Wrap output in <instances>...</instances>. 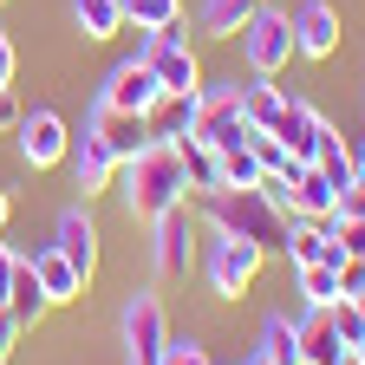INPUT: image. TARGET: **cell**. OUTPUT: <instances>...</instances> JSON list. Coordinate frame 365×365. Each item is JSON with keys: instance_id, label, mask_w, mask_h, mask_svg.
<instances>
[{"instance_id": "obj_11", "label": "cell", "mask_w": 365, "mask_h": 365, "mask_svg": "<svg viewBox=\"0 0 365 365\" xmlns=\"http://www.w3.org/2000/svg\"><path fill=\"white\" fill-rule=\"evenodd\" d=\"M267 137H281V144L300 157V163H313L319 157V144H327V137H333V124L327 118H319L307 98H294V91H287V105H281V118H274L267 124Z\"/></svg>"}, {"instance_id": "obj_27", "label": "cell", "mask_w": 365, "mask_h": 365, "mask_svg": "<svg viewBox=\"0 0 365 365\" xmlns=\"http://www.w3.org/2000/svg\"><path fill=\"white\" fill-rule=\"evenodd\" d=\"M313 163H319V176H327L339 196H346L352 182H359V163H352V150H346V137H339V130L327 137V144H319V157H313Z\"/></svg>"}, {"instance_id": "obj_40", "label": "cell", "mask_w": 365, "mask_h": 365, "mask_svg": "<svg viewBox=\"0 0 365 365\" xmlns=\"http://www.w3.org/2000/svg\"><path fill=\"white\" fill-rule=\"evenodd\" d=\"M352 163H359V176H365V137H359V150H352Z\"/></svg>"}, {"instance_id": "obj_8", "label": "cell", "mask_w": 365, "mask_h": 365, "mask_svg": "<svg viewBox=\"0 0 365 365\" xmlns=\"http://www.w3.org/2000/svg\"><path fill=\"white\" fill-rule=\"evenodd\" d=\"M157 98H163V85H157V72H150L144 59L111 66V72H105V85H98V105H111V111H137V118H150V111H157Z\"/></svg>"}, {"instance_id": "obj_1", "label": "cell", "mask_w": 365, "mask_h": 365, "mask_svg": "<svg viewBox=\"0 0 365 365\" xmlns=\"http://www.w3.org/2000/svg\"><path fill=\"white\" fill-rule=\"evenodd\" d=\"M118 190H124L130 222H157L163 209H176L182 196H190V176H182V144H170V137H150L137 157L118 163Z\"/></svg>"}, {"instance_id": "obj_19", "label": "cell", "mask_w": 365, "mask_h": 365, "mask_svg": "<svg viewBox=\"0 0 365 365\" xmlns=\"http://www.w3.org/2000/svg\"><path fill=\"white\" fill-rule=\"evenodd\" d=\"M7 319L26 333V327H39L46 319V294H39V274H33V255H20L14 261V294H7Z\"/></svg>"}, {"instance_id": "obj_12", "label": "cell", "mask_w": 365, "mask_h": 365, "mask_svg": "<svg viewBox=\"0 0 365 365\" xmlns=\"http://www.w3.org/2000/svg\"><path fill=\"white\" fill-rule=\"evenodd\" d=\"M85 130H98V144L124 163V157H137L150 144V118H137V111H111V105H98L91 98V111H85Z\"/></svg>"}, {"instance_id": "obj_16", "label": "cell", "mask_w": 365, "mask_h": 365, "mask_svg": "<svg viewBox=\"0 0 365 365\" xmlns=\"http://www.w3.org/2000/svg\"><path fill=\"white\" fill-rule=\"evenodd\" d=\"M294 333H300V359H307V365H333V359L346 352V339H339V327H333V307H307V313L294 319Z\"/></svg>"}, {"instance_id": "obj_14", "label": "cell", "mask_w": 365, "mask_h": 365, "mask_svg": "<svg viewBox=\"0 0 365 365\" xmlns=\"http://www.w3.org/2000/svg\"><path fill=\"white\" fill-rule=\"evenodd\" d=\"M339 209V190L327 176H319V163H300L294 176H287V215H307V222H327Z\"/></svg>"}, {"instance_id": "obj_31", "label": "cell", "mask_w": 365, "mask_h": 365, "mask_svg": "<svg viewBox=\"0 0 365 365\" xmlns=\"http://www.w3.org/2000/svg\"><path fill=\"white\" fill-rule=\"evenodd\" d=\"M157 365H209V346H202V339H176V333H170V346L157 352Z\"/></svg>"}, {"instance_id": "obj_3", "label": "cell", "mask_w": 365, "mask_h": 365, "mask_svg": "<svg viewBox=\"0 0 365 365\" xmlns=\"http://www.w3.org/2000/svg\"><path fill=\"white\" fill-rule=\"evenodd\" d=\"M261 248L255 242H235V235H215L209 228V248H202V281H209V294L215 300H242L255 281H261Z\"/></svg>"}, {"instance_id": "obj_39", "label": "cell", "mask_w": 365, "mask_h": 365, "mask_svg": "<svg viewBox=\"0 0 365 365\" xmlns=\"http://www.w3.org/2000/svg\"><path fill=\"white\" fill-rule=\"evenodd\" d=\"M333 365H365V352H339V359H333Z\"/></svg>"}, {"instance_id": "obj_22", "label": "cell", "mask_w": 365, "mask_h": 365, "mask_svg": "<svg viewBox=\"0 0 365 365\" xmlns=\"http://www.w3.org/2000/svg\"><path fill=\"white\" fill-rule=\"evenodd\" d=\"M72 20L85 39H118L124 33V0H72Z\"/></svg>"}, {"instance_id": "obj_41", "label": "cell", "mask_w": 365, "mask_h": 365, "mask_svg": "<svg viewBox=\"0 0 365 365\" xmlns=\"http://www.w3.org/2000/svg\"><path fill=\"white\" fill-rule=\"evenodd\" d=\"M242 365H267V359H261V352H248V359H242Z\"/></svg>"}, {"instance_id": "obj_23", "label": "cell", "mask_w": 365, "mask_h": 365, "mask_svg": "<svg viewBox=\"0 0 365 365\" xmlns=\"http://www.w3.org/2000/svg\"><path fill=\"white\" fill-rule=\"evenodd\" d=\"M255 7H261V0H202V14H196V20H202L209 39H235V33L248 26Z\"/></svg>"}, {"instance_id": "obj_7", "label": "cell", "mask_w": 365, "mask_h": 365, "mask_svg": "<svg viewBox=\"0 0 365 365\" xmlns=\"http://www.w3.org/2000/svg\"><path fill=\"white\" fill-rule=\"evenodd\" d=\"M14 144H20V157L33 163V170H53V163H66V150H72V130H66V118L59 111H20V124H14Z\"/></svg>"}, {"instance_id": "obj_25", "label": "cell", "mask_w": 365, "mask_h": 365, "mask_svg": "<svg viewBox=\"0 0 365 365\" xmlns=\"http://www.w3.org/2000/svg\"><path fill=\"white\" fill-rule=\"evenodd\" d=\"M294 281H300L307 307H333V300L346 294V281H339V267H327V261H307V267H294Z\"/></svg>"}, {"instance_id": "obj_2", "label": "cell", "mask_w": 365, "mask_h": 365, "mask_svg": "<svg viewBox=\"0 0 365 365\" xmlns=\"http://www.w3.org/2000/svg\"><path fill=\"white\" fill-rule=\"evenodd\" d=\"M209 228L235 235V242H255L261 255H287V215L261 190H215L209 196Z\"/></svg>"}, {"instance_id": "obj_15", "label": "cell", "mask_w": 365, "mask_h": 365, "mask_svg": "<svg viewBox=\"0 0 365 365\" xmlns=\"http://www.w3.org/2000/svg\"><path fill=\"white\" fill-rule=\"evenodd\" d=\"M66 157H72V176H78L85 196H98V190H111V182H118V157L98 144V130H78Z\"/></svg>"}, {"instance_id": "obj_29", "label": "cell", "mask_w": 365, "mask_h": 365, "mask_svg": "<svg viewBox=\"0 0 365 365\" xmlns=\"http://www.w3.org/2000/svg\"><path fill=\"white\" fill-rule=\"evenodd\" d=\"M222 182H228V190H255V182H261V163H255L248 144L242 150H222Z\"/></svg>"}, {"instance_id": "obj_34", "label": "cell", "mask_w": 365, "mask_h": 365, "mask_svg": "<svg viewBox=\"0 0 365 365\" xmlns=\"http://www.w3.org/2000/svg\"><path fill=\"white\" fill-rule=\"evenodd\" d=\"M14 72H20V53H14V39L0 33V85H14Z\"/></svg>"}, {"instance_id": "obj_26", "label": "cell", "mask_w": 365, "mask_h": 365, "mask_svg": "<svg viewBox=\"0 0 365 365\" xmlns=\"http://www.w3.org/2000/svg\"><path fill=\"white\" fill-rule=\"evenodd\" d=\"M182 20V0H124V26L137 33H170Z\"/></svg>"}, {"instance_id": "obj_4", "label": "cell", "mask_w": 365, "mask_h": 365, "mask_svg": "<svg viewBox=\"0 0 365 365\" xmlns=\"http://www.w3.org/2000/svg\"><path fill=\"white\" fill-rule=\"evenodd\" d=\"M118 333H124V359L130 365H157V352L170 346V319H163V300L150 287H137L118 313Z\"/></svg>"}, {"instance_id": "obj_30", "label": "cell", "mask_w": 365, "mask_h": 365, "mask_svg": "<svg viewBox=\"0 0 365 365\" xmlns=\"http://www.w3.org/2000/svg\"><path fill=\"white\" fill-rule=\"evenodd\" d=\"M327 235L346 248V261H365V222H352V215L333 209V215H327Z\"/></svg>"}, {"instance_id": "obj_37", "label": "cell", "mask_w": 365, "mask_h": 365, "mask_svg": "<svg viewBox=\"0 0 365 365\" xmlns=\"http://www.w3.org/2000/svg\"><path fill=\"white\" fill-rule=\"evenodd\" d=\"M14 339H20V327H14V319H7V313H0V365H7V352H14Z\"/></svg>"}, {"instance_id": "obj_13", "label": "cell", "mask_w": 365, "mask_h": 365, "mask_svg": "<svg viewBox=\"0 0 365 365\" xmlns=\"http://www.w3.org/2000/svg\"><path fill=\"white\" fill-rule=\"evenodd\" d=\"M53 248L85 274V281L98 274V222H91V209H85V202H72V209L53 222Z\"/></svg>"}, {"instance_id": "obj_33", "label": "cell", "mask_w": 365, "mask_h": 365, "mask_svg": "<svg viewBox=\"0 0 365 365\" xmlns=\"http://www.w3.org/2000/svg\"><path fill=\"white\" fill-rule=\"evenodd\" d=\"M14 261H20L14 248H0V313H7V294H14Z\"/></svg>"}, {"instance_id": "obj_36", "label": "cell", "mask_w": 365, "mask_h": 365, "mask_svg": "<svg viewBox=\"0 0 365 365\" xmlns=\"http://www.w3.org/2000/svg\"><path fill=\"white\" fill-rule=\"evenodd\" d=\"M14 124H20V105H14V91L0 85V130H14Z\"/></svg>"}, {"instance_id": "obj_38", "label": "cell", "mask_w": 365, "mask_h": 365, "mask_svg": "<svg viewBox=\"0 0 365 365\" xmlns=\"http://www.w3.org/2000/svg\"><path fill=\"white\" fill-rule=\"evenodd\" d=\"M7 215H14V196H7V182H0V228H7Z\"/></svg>"}, {"instance_id": "obj_32", "label": "cell", "mask_w": 365, "mask_h": 365, "mask_svg": "<svg viewBox=\"0 0 365 365\" xmlns=\"http://www.w3.org/2000/svg\"><path fill=\"white\" fill-rule=\"evenodd\" d=\"M339 215H352V222H365V176L352 182V190L339 196Z\"/></svg>"}, {"instance_id": "obj_24", "label": "cell", "mask_w": 365, "mask_h": 365, "mask_svg": "<svg viewBox=\"0 0 365 365\" xmlns=\"http://www.w3.org/2000/svg\"><path fill=\"white\" fill-rule=\"evenodd\" d=\"M281 105H287V91L274 85V78H248V85H242V118H248L255 130H267L274 118H281Z\"/></svg>"}, {"instance_id": "obj_18", "label": "cell", "mask_w": 365, "mask_h": 365, "mask_svg": "<svg viewBox=\"0 0 365 365\" xmlns=\"http://www.w3.org/2000/svg\"><path fill=\"white\" fill-rule=\"evenodd\" d=\"M33 274H39L46 307H66V300H78V294H85V274H78L59 248H39V255H33Z\"/></svg>"}, {"instance_id": "obj_17", "label": "cell", "mask_w": 365, "mask_h": 365, "mask_svg": "<svg viewBox=\"0 0 365 365\" xmlns=\"http://www.w3.org/2000/svg\"><path fill=\"white\" fill-rule=\"evenodd\" d=\"M196 118H202V91H163L150 111V137L182 144V137H196Z\"/></svg>"}, {"instance_id": "obj_28", "label": "cell", "mask_w": 365, "mask_h": 365, "mask_svg": "<svg viewBox=\"0 0 365 365\" xmlns=\"http://www.w3.org/2000/svg\"><path fill=\"white\" fill-rule=\"evenodd\" d=\"M333 327H339L346 352H365V307H359V294H339L333 300Z\"/></svg>"}, {"instance_id": "obj_10", "label": "cell", "mask_w": 365, "mask_h": 365, "mask_svg": "<svg viewBox=\"0 0 365 365\" xmlns=\"http://www.w3.org/2000/svg\"><path fill=\"white\" fill-rule=\"evenodd\" d=\"M287 26H294V53L300 59H333L339 53V14H333V0H300V7L287 14Z\"/></svg>"}, {"instance_id": "obj_5", "label": "cell", "mask_w": 365, "mask_h": 365, "mask_svg": "<svg viewBox=\"0 0 365 365\" xmlns=\"http://www.w3.org/2000/svg\"><path fill=\"white\" fill-rule=\"evenodd\" d=\"M235 39H242V53H248L255 78H274V72L294 59V26H287V14H281V7H255V14H248V26H242Z\"/></svg>"}, {"instance_id": "obj_9", "label": "cell", "mask_w": 365, "mask_h": 365, "mask_svg": "<svg viewBox=\"0 0 365 365\" xmlns=\"http://www.w3.org/2000/svg\"><path fill=\"white\" fill-rule=\"evenodd\" d=\"M150 228V261H157V274H163V281H176V274H190V242H196V222H190V209H163L157 222H144Z\"/></svg>"}, {"instance_id": "obj_6", "label": "cell", "mask_w": 365, "mask_h": 365, "mask_svg": "<svg viewBox=\"0 0 365 365\" xmlns=\"http://www.w3.org/2000/svg\"><path fill=\"white\" fill-rule=\"evenodd\" d=\"M137 59L157 72L163 91H202V59L190 53V39H182L176 26L170 33H144V53H137Z\"/></svg>"}, {"instance_id": "obj_20", "label": "cell", "mask_w": 365, "mask_h": 365, "mask_svg": "<svg viewBox=\"0 0 365 365\" xmlns=\"http://www.w3.org/2000/svg\"><path fill=\"white\" fill-rule=\"evenodd\" d=\"M255 352H261L267 365H307V359H300V333H294L287 313H267V319H261V346H255Z\"/></svg>"}, {"instance_id": "obj_21", "label": "cell", "mask_w": 365, "mask_h": 365, "mask_svg": "<svg viewBox=\"0 0 365 365\" xmlns=\"http://www.w3.org/2000/svg\"><path fill=\"white\" fill-rule=\"evenodd\" d=\"M182 176H190V190H196V196L228 190V182H222V157H215L209 144H196V137H182Z\"/></svg>"}, {"instance_id": "obj_35", "label": "cell", "mask_w": 365, "mask_h": 365, "mask_svg": "<svg viewBox=\"0 0 365 365\" xmlns=\"http://www.w3.org/2000/svg\"><path fill=\"white\" fill-rule=\"evenodd\" d=\"M339 281H346V294H365V261H346Z\"/></svg>"}]
</instances>
